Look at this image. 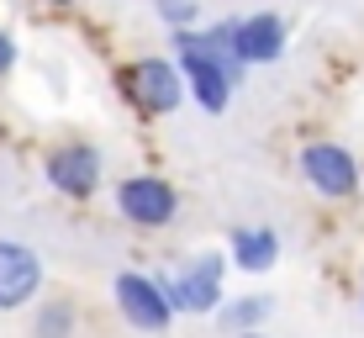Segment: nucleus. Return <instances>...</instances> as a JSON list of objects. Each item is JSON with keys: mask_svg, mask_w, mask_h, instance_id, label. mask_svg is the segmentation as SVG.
<instances>
[{"mask_svg": "<svg viewBox=\"0 0 364 338\" xmlns=\"http://www.w3.org/2000/svg\"><path fill=\"white\" fill-rule=\"evenodd\" d=\"M174 58H180V74H185L191 101H196L200 111H211V117H222V111L232 106V90L243 85V64L217 58V53L206 48V37H200V27L174 32Z\"/></svg>", "mask_w": 364, "mask_h": 338, "instance_id": "1", "label": "nucleus"}, {"mask_svg": "<svg viewBox=\"0 0 364 338\" xmlns=\"http://www.w3.org/2000/svg\"><path fill=\"white\" fill-rule=\"evenodd\" d=\"M111 302H117L122 322L137 333H169V322L180 317L164 291V280L159 275H143V270H122L117 280H111Z\"/></svg>", "mask_w": 364, "mask_h": 338, "instance_id": "2", "label": "nucleus"}, {"mask_svg": "<svg viewBox=\"0 0 364 338\" xmlns=\"http://www.w3.org/2000/svg\"><path fill=\"white\" fill-rule=\"evenodd\" d=\"M222 270H228V259H222V254H196L185 270L159 275V280H164L174 312H191V317H217V312L228 307V296H222Z\"/></svg>", "mask_w": 364, "mask_h": 338, "instance_id": "3", "label": "nucleus"}, {"mask_svg": "<svg viewBox=\"0 0 364 338\" xmlns=\"http://www.w3.org/2000/svg\"><path fill=\"white\" fill-rule=\"evenodd\" d=\"M117 211L132 228H169L180 217V191L159 174H127L117 185Z\"/></svg>", "mask_w": 364, "mask_h": 338, "instance_id": "4", "label": "nucleus"}, {"mask_svg": "<svg viewBox=\"0 0 364 338\" xmlns=\"http://www.w3.org/2000/svg\"><path fill=\"white\" fill-rule=\"evenodd\" d=\"M301 180L322 201H343V196L359 191V159L343 143H306L301 148Z\"/></svg>", "mask_w": 364, "mask_h": 338, "instance_id": "5", "label": "nucleus"}, {"mask_svg": "<svg viewBox=\"0 0 364 338\" xmlns=\"http://www.w3.org/2000/svg\"><path fill=\"white\" fill-rule=\"evenodd\" d=\"M43 291V259L21 238H0V312H21Z\"/></svg>", "mask_w": 364, "mask_h": 338, "instance_id": "6", "label": "nucleus"}, {"mask_svg": "<svg viewBox=\"0 0 364 338\" xmlns=\"http://www.w3.org/2000/svg\"><path fill=\"white\" fill-rule=\"evenodd\" d=\"M100 174H106V159H100L95 143H64V148H53V159H48V185H53L58 196H69V201L95 196Z\"/></svg>", "mask_w": 364, "mask_h": 338, "instance_id": "7", "label": "nucleus"}, {"mask_svg": "<svg viewBox=\"0 0 364 338\" xmlns=\"http://www.w3.org/2000/svg\"><path fill=\"white\" fill-rule=\"evenodd\" d=\"M132 90H137V101L154 111V117H169V111L191 95L180 64H169V58H143V64L132 69Z\"/></svg>", "mask_w": 364, "mask_h": 338, "instance_id": "8", "label": "nucleus"}, {"mask_svg": "<svg viewBox=\"0 0 364 338\" xmlns=\"http://www.w3.org/2000/svg\"><path fill=\"white\" fill-rule=\"evenodd\" d=\"M285 53V16L274 11H254V16L237 21V58L248 64H274Z\"/></svg>", "mask_w": 364, "mask_h": 338, "instance_id": "9", "label": "nucleus"}, {"mask_svg": "<svg viewBox=\"0 0 364 338\" xmlns=\"http://www.w3.org/2000/svg\"><path fill=\"white\" fill-rule=\"evenodd\" d=\"M228 248H232V265L243 275H264L280 265V233L274 228H232Z\"/></svg>", "mask_w": 364, "mask_h": 338, "instance_id": "10", "label": "nucleus"}, {"mask_svg": "<svg viewBox=\"0 0 364 338\" xmlns=\"http://www.w3.org/2000/svg\"><path fill=\"white\" fill-rule=\"evenodd\" d=\"M264 317H274V296H264V291L232 296V302L217 312V322H222L228 333H237V338H243V333H259V322H264Z\"/></svg>", "mask_w": 364, "mask_h": 338, "instance_id": "11", "label": "nucleus"}, {"mask_svg": "<svg viewBox=\"0 0 364 338\" xmlns=\"http://www.w3.org/2000/svg\"><path fill=\"white\" fill-rule=\"evenodd\" d=\"M32 338H74V302H43L32 322Z\"/></svg>", "mask_w": 364, "mask_h": 338, "instance_id": "12", "label": "nucleus"}, {"mask_svg": "<svg viewBox=\"0 0 364 338\" xmlns=\"http://www.w3.org/2000/svg\"><path fill=\"white\" fill-rule=\"evenodd\" d=\"M159 16H164L174 32H185V27H196V16H200V0H159Z\"/></svg>", "mask_w": 364, "mask_h": 338, "instance_id": "13", "label": "nucleus"}, {"mask_svg": "<svg viewBox=\"0 0 364 338\" xmlns=\"http://www.w3.org/2000/svg\"><path fill=\"white\" fill-rule=\"evenodd\" d=\"M16 64V43H11V32H0V74H11Z\"/></svg>", "mask_w": 364, "mask_h": 338, "instance_id": "14", "label": "nucleus"}, {"mask_svg": "<svg viewBox=\"0 0 364 338\" xmlns=\"http://www.w3.org/2000/svg\"><path fill=\"white\" fill-rule=\"evenodd\" d=\"M243 338H264V333H243Z\"/></svg>", "mask_w": 364, "mask_h": 338, "instance_id": "15", "label": "nucleus"}, {"mask_svg": "<svg viewBox=\"0 0 364 338\" xmlns=\"http://www.w3.org/2000/svg\"><path fill=\"white\" fill-rule=\"evenodd\" d=\"M53 6H69V0H53Z\"/></svg>", "mask_w": 364, "mask_h": 338, "instance_id": "16", "label": "nucleus"}, {"mask_svg": "<svg viewBox=\"0 0 364 338\" xmlns=\"http://www.w3.org/2000/svg\"><path fill=\"white\" fill-rule=\"evenodd\" d=\"M359 307H364V296H359Z\"/></svg>", "mask_w": 364, "mask_h": 338, "instance_id": "17", "label": "nucleus"}]
</instances>
